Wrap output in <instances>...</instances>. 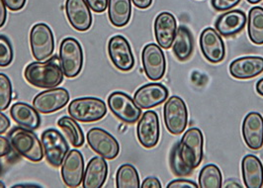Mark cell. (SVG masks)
I'll return each instance as SVG.
<instances>
[{"label": "cell", "mask_w": 263, "mask_h": 188, "mask_svg": "<svg viewBox=\"0 0 263 188\" xmlns=\"http://www.w3.org/2000/svg\"><path fill=\"white\" fill-rule=\"evenodd\" d=\"M27 82L38 88H54L64 81V71L61 67L60 58L53 55L44 62H33L24 70Z\"/></svg>", "instance_id": "1"}, {"label": "cell", "mask_w": 263, "mask_h": 188, "mask_svg": "<svg viewBox=\"0 0 263 188\" xmlns=\"http://www.w3.org/2000/svg\"><path fill=\"white\" fill-rule=\"evenodd\" d=\"M8 139L17 154L32 162H40L44 158V149L39 138L23 127H14L8 133Z\"/></svg>", "instance_id": "2"}, {"label": "cell", "mask_w": 263, "mask_h": 188, "mask_svg": "<svg viewBox=\"0 0 263 188\" xmlns=\"http://www.w3.org/2000/svg\"><path fill=\"white\" fill-rule=\"evenodd\" d=\"M71 118L81 123H93L103 119L107 114L105 102L97 97H80L73 99L67 108Z\"/></svg>", "instance_id": "3"}, {"label": "cell", "mask_w": 263, "mask_h": 188, "mask_svg": "<svg viewBox=\"0 0 263 188\" xmlns=\"http://www.w3.org/2000/svg\"><path fill=\"white\" fill-rule=\"evenodd\" d=\"M179 144V155L185 164L192 171L197 168L204 156V137L198 128H190L182 136Z\"/></svg>", "instance_id": "4"}, {"label": "cell", "mask_w": 263, "mask_h": 188, "mask_svg": "<svg viewBox=\"0 0 263 188\" xmlns=\"http://www.w3.org/2000/svg\"><path fill=\"white\" fill-rule=\"evenodd\" d=\"M60 63L64 74L68 79H74L81 72L83 67V50L79 41L67 37L60 46Z\"/></svg>", "instance_id": "5"}, {"label": "cell", "mask_w": 263, "mask_h": 188, "mask_svg": "<svg viewBox=\"0 0 263 188\" xmlns=\"http://www.w3.org/2000/svg\"><path fill=\"white\" fill-rule=\"evenodd\" d=\"M41 142L47 161L53 167H60L69 152L66 138L57 129L50 128L42 133Z\"/></svg>", "instance_id": "6"}, {"label": "cell", "mask_w": 263, "mask_h": 188, "mask_svg": "<svg viewBox=\"0 0 263 188\" xmlns=\"http://www.w3.org/2000/svg\"><path fill=\"white\" fill-rule=\"evenodd\" d=\"M30 46L33 57L44 62L53 55L55 47L53 31L46 23L35 24L30 32Z\"/></svg>", "instance_id": "7"}, {"label": "cell", "mask_w": 263, "mask_h": 188, "mask_svg": "<svg viewBox=\"0 0 263 188\" xmlns=\"http://www.w3.org/2000/svg\"><path fill=\"white\" fill-rule=\"evenodd\" d=\"M163 118L171 134H182L188 124V110L184 100L176 95L170 97L163 107Z\"/></svg>", "instance_id": "8"}, {"label": "cell", "mask_w": 263, "mask_h": 188, "mask_svg": "<svg viewBox=\"0 0 263 188\" xmlns=\"http://www.w3.org/2000/svg\"><path fill=\"white\" fill-rule=\"evenodd\" d=\"M108 106L115 117L126 124H134L142 116V109L130 95L122 91H115L108 96Z\"/></svg>", "instance_id": "9"}, {"label": "cell", "mask_w": 263, "mask_h": 188, "mask_svg": "<svg viewBox=\"0 0 263 188\" xmlns=\"http://www.w3.org/2000/svg\"><path fill=\"white\" fill-rule=\"evenodd\" d=\"M88 146L105 160H114L118 157L120 145L114 136L102 128H91L86 135Z\"/></svg>", "instance_id": "10"}, {"label": "cell", "mask_w": 263, "mask_h": 188, "mask_svg": "<svg viewBox=\"0 0 263 188\" xmlns=\"http://www.w3.org/2000/svg\"><path fill=\"white\" fill-rule=\"evenodd\" d=\"M142 64L145 76L153 81H160L166 71V60L162 49L157 44L145 45L142 52Z\"/></svg>", "instance_id": "11"}, {"label": "cell", "mask_w": 263, "mask_h": 188, "mask_svg": "<svg viewBox=\"0 0 263 188\" xmlns=\"http://www.w3.org/2000/svg\"><path fill=\"white\" fill-rule=\"evenodd\" d=\"M108 54L114 67L121 71H130L135 67V57L131 45L122 35L113 36L109 40Z\"/></svg>", "instance_id": "12"}, {"label": "cell", "mask_w": 263, "mask_h": 188, "mask_svg": "<svg viewBox=\"0 0 263 188\" xmlns=\"http://www.w3.org/2000/svg\"><path fill=\"white\" fill-rule=\"evenodd\" d=\"M137 137L144 148H155L158 145L160 138V124L156 111L148 110L139 119Z\"/></svg>", "instance_id": "13"}, {"label": "cell", "mask_w": 263, "mask_h": 188, "mask_svg": "<svg viewBox=\"0 0 263 188\" xmlns=\"http://www.w3.org/2000/svg\"><path fill=\"white\" fill-rule=\"evenodd\" d=\"M69 98L66 88H50L34 97L33 106L39 113L52 114L68 104Z\"/></svg>", "instance_id": "14"}, {"label": "cell", "mask_w": 263, "mask_h": 188, "mask_svg": "<svg viewBox=\"0 0 263 188\" xmlns=\"http://www.w3.org/2000/svg\"><path fill=\"white\" fill-rule=\"evenodd\" d=\"M61 174L66 186L79 187L84 175V159L79 149H70L62 163Z\"/></svg>", "instance_id": "15"}, {"label": "cell", "mask_w": 263, "mask_h": 188, "mask_svg": "<svg viewBox=\"0 0 263 188\" xmlns=\"http://www.w3.org/2000/svg\"><path fill=\"white\" fill-rule=\"evenodd\" d=\"M200 48L205 59L212 64L224 61L226 47L222 36L214 28H206L200 35Z\"/></svg>", "instance_id": "16"}, {"label": "cell", "mask_w": 263, "mask_h": 188, "mask_svg": "<svg viewBox=\"0 0 263 188\" xmlns=\"http://www.w3.org/2000/svg\"><path fill=\"white\" fill-rule=\"evenodd\" d=\"M170 91L163 84L153 82L141 86L134 94V100L141 109H151L164 103Z\"/></svg>", "instance_id": "17"}, {"label": "cell", "mask_w": 263, "mask_h": 188, "mask_svg": "<svg viewBox=\"0 0 263 188\" xmlns=\"http://www.w3.org/2000/svg\"><path fill=\"white\" fill-rule=\"evenodd\" d=\"M66 14L71 27L79 32H85L92 25V14L85 0H66Z\"/></svg>", "instance_id": "18"}, {"label": "cell", "mask_w": 263, "mask_h": 188, "mask_svg": "<svg viewBox=\"0 0 263 188\" xmlns=\"http://www.w3.org/2000/svg\"><path fill=\"white\" fill-rule=\"evenodd\" d=\"M155 37L161 49H171L177 31L176 18L170 12L158 14L155 20Z\"/></svg>", "instance_id": "19"}, {"label": "cell", "mask_w": 263, "mask_h": 188, "mask_svg": "<svg viewBox=\"0 0 263 188\" xmlns=\"http://www.w3.org/2000/svg\"><path fill=\"white\" fill-rule=\"evenodd\" d=\"M242 137L245 143L253 151L263 147V117L258 112H250L242 122Z\"/></svg>", "instance_id": "20"}, {"label": "cell", "mask_w": 263, "mask_h": 188, "mask_svg": "<svg viewBox=\"0 0 263 188\" xmlns=\"http://www.w3.org/2000/svg\"><path fill=\"white\" fill-rule=\"evenodd\" d=\"M230 73L237 80H250L263 72V58L258 55L241 57L231 63Z\"/></svg>", "instance_id": "21"}, {"label": "cell", "mask_w": 263, "mask_h": 188, "mask_svg": "<svg viewBox=\"0 0 263 188\" xmlns=\"http://www.w3.org/2000/svg\"><path fill=\"white\" fill-rule=\"evenodd\" d=\"M247 15L241 10H232L218 17L215 27L224 37H232L243 30L247 24Z\"/></svg>", "instance_id": "22"}, {"label": "cell", "mask_w": 263, "mask_h": 188, "mask_svg": "<svg viewBox=\"0 0 263 188\" xmlns=\"http://www.w3.org/2000/svg\"><path fill=\"white\" fill-rule=\"evenodd\" d=\"M108 164L104 158L94 157L88 161L84 171L83 188H101L107 179Z\"/></svg>", "instance_id": "23"}, {"label": "cell", "mask_w": 263, "mask_h": 188, "mask_svg": "<svg viewBox=\"0 0 263 188\" xmlns=\"http://www.w3.org/2000/svg\"><path fill=\"white\" fill-rule=\"evenodd\" d=\"M241 175L246 187H262L263 164L254 155H248L242 159Z\"/></svg>", "instance_id": "24"}, {"label": "cell", "mask_w": 263, "mask_h": 188, "mask_svg": "<svg viewBox=\"0 0 263 188\" xmlns=\"http://www.w3.org/2000/svg\"><path fill=\"white\" fill-rule=\"evenodd\" d=\"M10 115L19 126L29 130H36L41 125L39 112L28 103L16 102L10 108Z\"/></svg>", "instance_id": "25"}, {"label": "cell", "mask_w": 263, "mask_h": 188, "mask_svg": "<svg viewBox=\"0 0 263 188\" xmlns=\"http://www.w3.org/2000/svg\"><path fill=\"white\" fill-rule=\"evenodd\" d=\"M193 50L194 42L191 31L186 26H179L172 44L173 54L178 61L185 62L192 55Z\"/></svg>", "instance_id": "26"}, {"label": "cell", "mask_w": 263, "mask_h": 188, "mask_svg": "<svg viewBox=\"0 0 263 188\" xmlns=\"http://www.w3.org/2000/svg\"><path fill=\"white\" fill-rule=\"evenodd\" d=\"M108 16L114 27L128 25L131 20L132 0H108Z\"/></svg>", "instance_id": "27"}, {"label": "cell", "mask_w": 263, "mask_h": 188, "mask_svg": "<svg viewBox=\"0 0 263 188\" xmlns=\"http://www.w3.org/2000/svg\"><path fill=\"white\" fill-rule=\"evenodd\" d=\"M58 126L63 130L68 142L74 148H80L85 142V137L78 121L68 116H63L59 119Z\"/></svg>", "instance_id": "28"}, {"label": "cell", "mask_w": 263, "mask_h": 188, "mask_svg": "<svg viewBox=\"0 0 263 188\" xmlns=\"http://www.w3.org/2000/svg\"><path fill=\"white\" fill-rule=\"evenodd\" d=\"M248 34L255 45H263V8L252 7L248 17Z\"/></svg>", "instance_id": "29"}, {"label": "cell", "mask_w": 263, "mask_h": 188, "mask_svg": "<svg viewBox=\"0 0 263 188\" xmlns=\"http://www.w3.org/2000/svg\"><path fill=\"white\" fill-rule=\"evenodd\" d=\"M116 187H141L139 173L134 165L125 163L119 167L116 174Z\"/></svg>", "instance_id": "30"}, {"label": "cell", "mask_w": 263, "mask_h": 188, "mask_svg": "<svg viewBox=\"0 0 263 188\" xmlns=\"http://www.w3.org/2000/svg\"><path fill=\"white\" fill-rule=\"evenodd\" d=\"M199 187L221 188L223 186V175L216 164L205 165L199 174Z\"/></svg>", "instance_id": "31"}, {"label": "cell", "mask_w": 263, "mask_h": 188, "mask_svg": "<svg viewBox=\"0 0 263 188\" xmlns=\"http://www.w3.org/2000/svg\"><path fill=\"white\" fill-rule=\"evenodd\" d=\"M171 168L172 173L177 176H186L192 174V170L189 168L184 163V161L181 160L179 155V144L176 143L171 153Z\"/></svg>", "instance_id": "32"}, {"label": "cell", "mask_w": 263, "mask_h": 188, "mask_svg": "<svg viewBox=\"0 0 263 188\" xmlns=\"http://www.w3.org/2000/svg\"><path fill=\"white\" fill-rule=\"evenodd\" d=\"M12 83L10 79L0 72V111H5L9 107L12 100Z\"/></svg>", "instance_id": "33"}, {"label": "cell", "mask_w": 263, "mask_h": 188, "mask_svg": "<svg viewBox=\"0 0 263 188\" xmlns=\"http://www.w3.org/2000/svg\"><path fill=\"white\" fill-rule=\"evenodd\" d=\"M14 51L9 39L0 35V67H6L13 62Z\"/></svg>", "instance_id": "34"}, {"label": "cell", "mask_w": 263, "mask_h": 188, "mask_svg": "<svg viewBox=\"0 0 263 188\" xmlns=\"http://www.w3.org/2000/svg\"><path fill=\"white\" fill-rule=\"evenodd\" d=\"M240 1L241 0H211V4L217 11H227L236 7Z\"/></svg>", "instance_id": "35"}, {"label": "cell", "mask_w": 263, "mask_h": 188, "mask_svg": "<svg viewBox=\"0 0 263 188\" xmlns=\"http://www.w3.org/2000/svg\"><path fill=\"white\" fill-rule=\"evenodd\" d=\"M90 9L96 13L104 12L108 7V0H85Z\"/></svg>", "instance_id": "36"}, {"label": "cell", "mask_w": 263, "mask_h": 188, "mask_svg": "<svg viewBox=\"0 0 263 188\" xmlns=\"http://www.w3.org/2000/svg\"><path fill=\"white\" fill-rule=\"evenodd\" d=\"M167 188H198L199 185L188 179H175L167 184Z\"/></svg>", "instance_id": "37"}, {"label": "cell", "mask_w": 263, "mask_h": 188, "mask_svg": "<svg viewBox=\"0 0 263 188\" xmlns=\"http://www.w3.org/2000/svg\"><path fill=\"white\" fill-rule=\"evenodd\" d=\"M11 147L10 142L6 138L0 136V159L8 157L12 153Z\"/></svg>", "instance_id": "38"}, {"label": "cell", "mask_w": 263, "mask_h": 188, "mask_svg": "<svg viewBox=\"0 0 263 188\" xmlns=\"http://www.w3.org/2000/svg\"><path fill=\"white\" fill-rule=\"evenodd\" d=\"M27 0H4L6 7L11 11H20L24 8Z\"/></svg>", "instance_id": "39"}, {"label": "cell", "mask_w": 263, "mask_h": 188, "mask_svg": "<svg viewBox=\"0 0 263 188\" xmlns=\"http://www.w3.org/2000/svg\"><path fill=\"white\" fill-rule=\"evenodd\" d=\"M142 188H161V183L158 180V178L155 176H148L143 181Z\"/></svg>", "instance_id": "40"}, {"label": "cell", "mask_w": 263, "mask_h": 188, "mask_svg": "<svg viewBox=\"0 0 263 188\" xmlns=\"http://www.w3.org/2000/svg\"><path fill=\"white\" fill-rule=\"evenodd\" d=\"M10 120L8 117L0 111V135L4 134L10 127Z\"/></svg>", "instance_id": "41"}, {"label": "cell", "mask_w": 263, "mask_h": 188, "mask_svg": "<svg viewBox=\"0 0 263 188\" xmlns=\"http://www.w3.org/2000/svg\"><path fill=\"white\" fill-rule=\"evenodd\" d=\"M7 19V9L4 0H0V28L3 27Z\"/></svg>", "instance_id": "42"}, {"label": "cell", "mask_w": 263, "mask_h": 188, "mask_svg": "<svg viewBox=\"0 0 263 188\" xmlns=\"http://www.w3.org/2000/svg\"><path fill=\"white\" fill-rule=\"evenodd\" d=\"M132 2L139 9H147L153 4V0H132Z\"/></svg>", "instance_id": "43"}, {"label": "cell", "mask_w": 263, "mask_h": 188, "mask_svg": "<svg viewBox=\"0 0 263 188\" xmlns=\"http://www.w3.org/2000/svg\"><path fill=\"white\" fill-rule=\"evenodd\" d=\"M255 88H256V91H257V93L259 94V95H261V96H263V79H261V80H259V81H257Z\"/></svg>", "instance_id": "44"}, {"label": "cell", "mask_w": 263, "mask_h": 188, "mask_svg": "<svg viewBox=\"0 0 263 188\" xmlns=\"http://www.w3.org/2000/svg\"><path fill=\"white\" fill-rule=\"evenodd\" d=\"M224 188H241L242 186L239 184V183H237V181H234V180H232V181H228L227 182V184L224 185Z\"/></svg>", "instance_id": "45"}, {"label": "cell", "mask_w": 263, "mask_h": 188, "mask_svg": "<svg viewBox=\"0 0 263 188\" xmlns=\"http://www.w3.org/2000/svg\"><path fill=\"white\" fill-rule=\"evenodd\" d=\"M13 187H41V186H38V185H30V184H28V185L20 184V185H14Z\"/></svg>", "instance_id": "46"}, {"label": "cell", "mask_w": 263, "mask_h": 188, "mask_svg": "<svg viewBox=\"0 0 263 188\" xmlns=\"http://www.w3.org/2000/svg\"><path fill=\"white\" fill-rule=\"evenodd\" d=\"M247 1L250 2V4H256V3H258V2H260L262 0H247Z\"/></svg>", "instance_id": "47"}, {"label": "cell", "mask_w": 263, "mask_h": 188, "mask_svg": "<svg viewBox=\"0 0 263 188\" xmlns=\"http://www.w3.org/2000/svg\"><path fill=\"white\" fill-rule=\"evenodd\" d=\"M0 188H5V184L2 181H0Z\"/></svg>", "instance_id": "48"}, {"label": "cell", "mask_w": 263, "mask_h": 188, "mask_svg": "<svg viewBox=\"0 0 263 188\" xmlns=\"http://www.w3.org/2000/svg\"><path fill=\"white\" fill-rule=\"evenodd\" d=\"M1 172H2V164H1V161H0V174H1Z\"/></svg>", "instance_id": "49"}]
</instances>
